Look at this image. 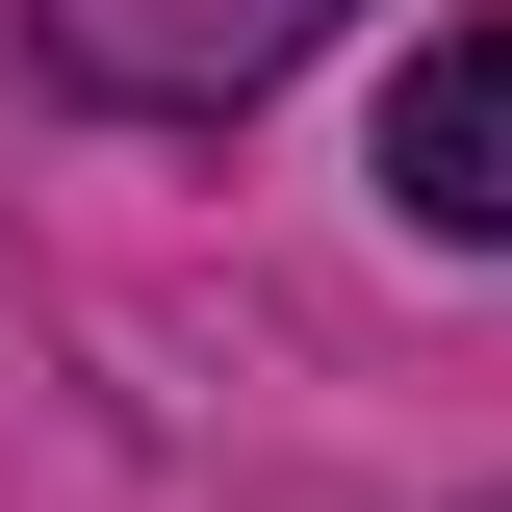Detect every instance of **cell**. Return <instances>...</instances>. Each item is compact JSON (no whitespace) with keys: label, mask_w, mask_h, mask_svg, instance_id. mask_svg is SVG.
Segmentation results:
<instances>
[{"label":"cell","mask_w":512,"mask_h":512,"mask_svg":"<svg viewBox=\"0 0 512 512\" xmlns=\"http://www.w3.org/2000/svg\"><path fill=\"white\" fill-rule=\"evenodd\" d=\"M384 205L461 231V256H512V0H461L436 52L384 77Z\"/></svg>","instance_id":"cell-2"},{"label":"cell","mask_w":512,"mask_h":512,"mask_svg":"<svg viewBox=\"0 0 512 512\" xmlns=\"http://www.w3.org/2000/svg\"><path fill=\"white\" fill-rule=\"evenodd\" d=\"M359 0H26V77L52 103H128V128H205L256 77H308Z\"/></svg>","instance_id":"cell-1"}]
</instances>
